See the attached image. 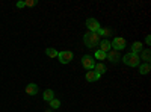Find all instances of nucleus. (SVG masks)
Returning <instances> with one entry per match:
<instances>
[{
	"label": "nucleus",
	"mask_w": 151,
	"mask_h": 112,
	"mask_svg": "<svg viewBox=\"0 0 151 112\" xmlns=\"http://www.w3.org/2000/svg\"><path fill=\"white\" fill-rule=\"evenodd\" d=\"M150 71H151V65L147 64V62H144V64L139 65V73H141V74H148Z\"/></svg>",
	"instance_id": "2eb2a0df"
},
{
	"label": "nucleus",
	"mask_w": 151,
	"mask_h": 112,
	"mask_svg": "<svg viewBox=\"0 0 151 112\" xmlns=\"http://www.w3.org/2000/svg\"><path fill=\"white\" fill-rule=\"evenodd\" d=\"M121 61L124 62L125 65H129V67H139L141 65V58H139V55H136V53H127V55H124L122 58H121Z\"/></svg>",
	"instance_id": "f03ea898"
},
{
	"label": "nucleus",
	"mask_w": 151,
	"mask_h": 112,
	"mask_svg": "<svg viewBox=\"0 0 151 112\" xmlns=\"http://www.w3.org/2000/svg\"><path fill=\"white\" fill-rule=\"evenodd\" d=\"M141 61H145L147 64H150V61H151V50L150 48H144V50L141 52Z\"/></svg>",
	"instance_id": "9b49d317"
},
{
	"label": "nucleus",
	"mask_w": 151,
	"mask_h": 112,
	"mask_svg": "<svg viewBox=\"0 0 151 112\" xmlns=\"http://www.w3.org/2000/svg\"><path fill=\"white\" fill-rule=\"evenodd\" d=\"M26 94H29V95H36V94H38V85H36V83H27V85H26Z\"/></svg>",
	"instance_id": "9d476101"
},
{
	"label": "nucleus",
	"mask_w": 151,
	"mask_h": 112,
	"mask_svg": "<svg viewBox=\"0 0 151 112\" xmlns=\"http://www.w3.org/2000/svg\"><path fill=\"white\" fill-rule=\"evenodd\" d=\"M100 41H101V38H100L97 33H94V32H86V33L83 35V44H85L88 48L97 47V46L100 44Z\"/></svg>",
	"instance_id": "f257e3e1"
},
{
	"label": "nucleus",
	"mask_w": 151,
	"mask_h": 112,
	"mask_svg": "<svg viewBox=\"0 0 151 112\" xmlns=\"http://www.w3.org/2000/svg\"><path fill=\"white\" fill-rule=\"evenodd\" d=\"M86 27H88V30H89V32H94V33H97L100 29H101L98 20H95V18H92V17L86 20Z\"/></svg>",
	"instance_id": "423d86ee"
},
{
	"label": "nucleus",
	"mask_w": 151,
	"mask_h": 112,
	"mask_svg": "<svg viewBox=\"0 0 151 112\" xmlns=\"http://www.w3.org/2000/svg\"><path fill=\"white\" fill-rule=\"evenodd\" d=\"M106 59L110 61L112 64H116V62L121 61V55H119V52H116V50H109V52L106 53Z\"/></svg>",
	"instance_id": "0eeeda50"
},
{
	"label": "nucleus",
	"mask_w": 151,
	"mask_h": 112,
	"mask_svg": "<svg viewBox=\"0 0 151 112\" xmlns=\"http://www.w3.org/2000/svg\"><path fill=\"white\" fill-rule=\"evenodd\" d=\"M145 43H147V46H150V44H151V36H150V35L145 38Z\"/></svg>",
	"instance_id": "412c9836"
},
{
	"label": "nucleus",
	"mask_w": 151,
	"mask_h": 112,
	"mask_svg": "<svg viewBox=\"0 0 151 112\" xmlns=\"http://www.w3.org/2000/svg\"><path fill=\"white\" fill-rule=\"evenodd\" d=\"M24 5L29 6V8H33V6L38 5V0H27V2H24Z\"/></svg>",
	"instance_id": "6ab92c4d"
},
{
	"label": "nucleus",
	"mask_w": 151,
	"mask_h": 112,
	"mask_svg": "<svg viewBox=\"0 0 151 112\" xmlns=\"http://www.w3.org/2000/svg\"><path fill=\"white\" fill-rule=\"evenodd\" d=\"M82 67H83L86 71L94 70V67H95V59H94L92 56H89V55H85V56L82 58Z\"/></svg>",
	"instance_id": "20e7f679"
},
{
	"label": "nucleus",
	"mask_w": 151,
	"mask_h": 112,
	"mask_svg": "<svg viewBox=\"0 0 151 112\" xmlns=\"http://www.w3.org/2000/svg\"><path fill=\"white\" fill-rule=\"evenodd\" d=\"M110 46H112V50L121 52V50L125 48V46H127V41H125L122 36H115V38L110 41Z\"/></svg>",
	"instance_id": "7ed1b4c3"
},
{
	"label": "nucleus",
	"mask_w": 151,
	"mask_h": 112,
	"mask_svg": "<svg viewBox=\"0 0 151 112\" xmlns=\"http://www.w3.org/2000/svg\"><path fill=\"white\" fill-rule=\"evenodd\" d=\"M45 55L48 58H58L59 52L56 50V48H53V47H48V48H45Z\"/></svg>",
	"instance_id": "dca6fc26"
},
{
	"label": "nucleus",
	"mask_w": 151,
	"mask_h": 112,
	"mask_svg": "<svg viewBox=\"0 0 151 112\" xmlns=\"http://www.w3.org/2000/svg\"><path fill=\"white\" fill-rule=\"evenodd\" d=\"M94 59H97V61H104V59H106V53L101 52V50H97V52L94 53Z\"/></svg>",
	"instance_id": "a211bd4d"
},
{
	"label": "nucleus",
	"mask_w": 151,
	"mask_h": 112,
	"mask_svg": "<svg viewBox=\"0 0 151 112\" xmlns=\"http://www.w3.org/2000/svg\"><path fill=\"white\" fill-rule=\"evenodd\" d=\"M85 77H86V80L88 82H97L100 77H101V76H100V74L98 73H95L94 70H89V71H86V74H85Z\"/></svg>",
	"instance_id": "6e6552de"
},
{
	"label": "nucleus",
	"mask_w": 151,
	"mask_h": 112,
	"mask_svg": "<svg viewBox=\"0 0 151 112\" xmlns=\"http://www.w3.org/2000/svg\"><path fill=\"white\" fill-rule=\"evenodd\" d=\"M44 112H52V109H45Z\"/></svg>",
	"instance_id": "4be33fe9"
},
{
	"label": "nucleus",
	"mask_w": 151,
	"mask_h": 112,
	"mask_svg": "<svg viewBox=\"0 0 151 112\" xmlns=\"http://www.w3.org/2000/svg\"><path fill=\"white\" fill-rule=\"evenodd\" d=\"M58 58H59V62H60V64L65 65V64H70V62L73 61L74 55H73V52H70V50H64V52H59Z\"/></svg>",
	"instance_id": "39448f33"
},
{
	"label": "nucleus",
	"mask_w": 151,
	"mask_h": 112,
	"mask_svg": "<svg viewBox=\"0 0 151 112\" xmlns=\"http://www.w3.org/2000/svg\"><path fill=\"white\" fill-rule=\"evenodd\" d=\"M94 71H95V73H98L100 76H101V74H104V73L107 71V68H106V65H104V64H101V62H95Z\"/></svg>",
	"instance_id": "ddd939ff"
},
{
	"label": "nucleus",
	"mask_w": 151,
	"mask_h": 112,
	"mask_svg": "<svg viewBox=\"0 0 151 112\" xmlns=\"http://www.w3.org/2000/svg\"><path fill=\"white\" fill-rule=\"evenodd\" d=\"M15 6H17L18 9H23V8L26 6V5H24V2H17V3H15Z\"/></svg>",
	"instance_id": "aec40b11"
},
{
	"label": "nucleus",
	"mask_w": 151,
	"mask_h": 112,
	"mask_svg": "<svg viewBox=\"0 0 151 112\" xmlns=\"http://www.w3.org/2000/svg\"><path fill=\"white\" fill-rule=\"evenodd\" d=\"M48 105H50V109H59L60 108V100L55 97L52 102H48Z\"/></svg>",
	"instance_id": "f3484780"
},
{
	"label": "nucleus",
	"mask_w": 151,
	"mask_h": 112,
	"mask_svg": "<svg viewBox=\"0 0 151 112\" xmlns=\"http://www.w3.org/2000/svg\"><path fill=\"white\" fill-rule=\"evenodd\" d=\"M55 98V91L53 90H45L44 94H42V100L44 102H52Z\"/></svg>",
	"instance_id": "f8f14e48"
},
{
	"label": "nucleus",
	"mask_w": 151,
	"mask_h": 112,
	"mask_svg": "<svg viewBox=\"0 0 151 112\" xmlns=\"http://www.w3.org/2000/svg\"><path fill=\"white\" fill-rule=\"evenodd\" d=\"M142 50H144V48H142V43H141V41H134V43L132 44V53L139 55Z\"/></svg>",
	"instance_id": "4468645a"
},
{
	"label": "nucleus",
	"mask_w": 151,
	"mask_h": 112,
	"mask_svg": "<svg viewBox=\"0 0 151 112\" xmlns=\"http://www.w3.org/2000/svg\"><path fill=\"white\" fill-rule=\"evenodd\" d=\"M100 48L98 50H101V52H104V53H107L109 50H112V46H110V41L107 40V38H104V40H101L100 41Z\"/></svg>",
	"instance_id": "1a4fd4ad"
}]
</instances>
